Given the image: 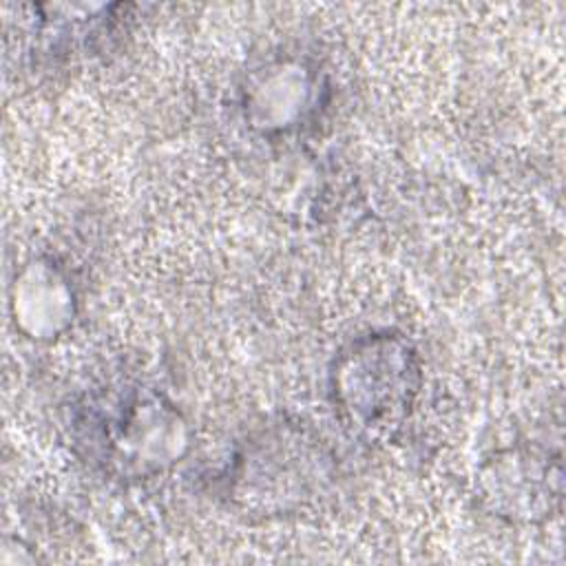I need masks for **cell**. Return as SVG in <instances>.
<instances>
[{
  "label": "cell",
  "mask_w": 566,
  "mask_h": 566,
  "mask_svg": "<svg viewBox=\"0 0 566 566\" xmlns=\"http://www.w3.org/2000/svg\"><path fill=\"white\" fill-rule=\"evenodd\" d=\"M340 407L365 431H389L409 411L418 391V367L405 343L374 336L340 358L334 374Z\"/></svg>",
  "instance_id": "cell-1"
}]
</instances>
